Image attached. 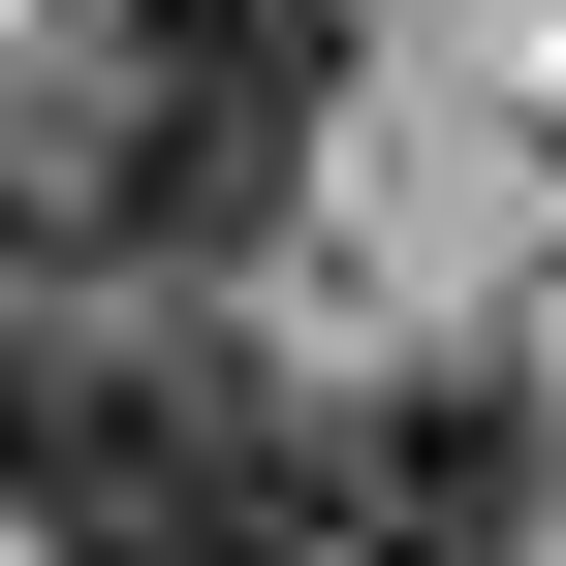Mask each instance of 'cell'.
<instances>
[{
  "label": "cell",
  "instance_id": "cell-1",
  "mask_svg": "<svg viewBox=\"0 0 566 566\" xmlns=\"http://www.w3.org/2000/svg\"><path fill=\"white\" fill-rule=\"evenodd\" d=\"M0 535L63 566H283L315 535V409L158 283H32L0 315Z\"/></svg>",
  "mask_w": 566,
  "mask_h": 566
},
{
  "label": "cell",
  "instance_id": "cell-2",
  "mask_svg": "<svg viewBox=\"0 0 566 566\" xmlns=\"http://www.w3.org/2000/svg\"><path fill=\"white\" fill-rule=\"evenodd\" d=\"M346 126V0H126L63 95V283H221Z\"/></svg>",
  "mask_w": 566,
  "mask_h": 566
},
{
  "label": "cell",
  "instance_id": "cell-3",
  "mask_svg": "<svg viewBox=\"0 0 566 566\" xmlns=\"http://www.w3.org/2000/svg\"><path fill=\"white\" fill-rule=\"evenodd\" d=\"M566 535V409L535 378H378L315 409V566H535Z\"/></svg>",
  "mask_w": 566,
  "mask_h": 566
},
{
  "label": "cell",
  "instance_id": "cell-4",
  "mask_svg": "<svg viewBox=\"0 0 566 566\" xmlns=\"http://www.w3.org/2000/svg\"><path fill=\"white\" fill-rule=\"evenodd\" d=\"M0 283H63V126H0Z\"/></svg>",
  "mask_w": 566,
  "mask_h": 566
}]
</instances>
